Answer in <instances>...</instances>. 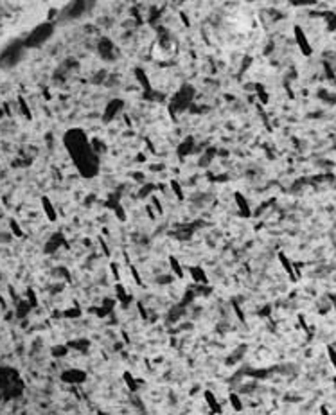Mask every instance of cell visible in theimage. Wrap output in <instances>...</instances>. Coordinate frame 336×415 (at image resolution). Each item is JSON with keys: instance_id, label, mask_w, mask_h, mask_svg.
<instances>
[{"instance_id": "13", "label": "cell", "mask_w": 336, "mask_h": 415, "mask_svg": "<svg viewBox=\"0 0 336 415\" xmlns=\"http://www.w3.org/2000/svg\"><path fill=\"white\" fill-rule=\"evenodd\" d=\"M327 352H329V358H331V363L335 365V368H336V350L333 349V347H329V349H327Z\"/></svg>"}, {"instance_id": "5", "label": "cell", "mask_w": 336, "mask_h": 415, "mask_svg": "<svg viewBox=\"0 0 336 415\" xmlns=\"http://www.w3.org/2000/svg\"><path fill=\"white\" fill-rule=\"evenodd\" d=\"M121 110H123V101H121V99L110 101V104L106 106V112H104V121H110V119H114L115 115L121 112Z\"/></svg>"}, {"instance_id": "12", "label": "cell", "mask_w": 336, "mask_h": 415, "mask_svg": "<svg viewBox=\"0 0 336 415\" xmlns=\"http://www.w3.org/2000/svg\"><path fill=\"white\" fill-rule=\"evenodd\" d=\"M171 189L175 191V194H176V196H178V198H184V193H182L180 185L176 184V182H171Z\"/></svg>"}, {"instance_id": "6", "label": "cell", "mask_w": 336, "mask_h": 415, "mask_svg": "<svg viewBox=\"0 0 336 415\" xmlns=\"http://www.w3.org/2000/svg\"><path fill=\"white\" fill-rule=\"evenodd\" d=\"M63 379L68 383H81L85 379V372H81V370H67L63 374Z\"/></svg>"}, {"instance_id": "11", "label": "cell", "mask_w": 336, "mask_h": 415, "mask_svg": "<svg viewBox=\"0 0 336 415\" xmlns=\"http://www.w3.org/2000/svg\"><path fill=\"white\" fill-rule=\"evenodd\" d=\"M327 27H329V31H336V14L335 13L327 14Z\"/></svg>"}, {"instance_id": "14", "label": "cell", "mask_w": 336, "mask_h": 415, "mask_svg": "<svg viewBox=\"0 0 336 415\" xmlns=\"http://www.w3.org/2000/svg\"><path fill=\"white\" fill-rule=\"evenodd\" d=\"M20 106H22V110H24L25 117H27V119H31V112H29L27 104H25V101H24V99H20Z\"/></svg>"}, {"instance_id": "3", "label": "cell", "mask_w": 336, "mask_h": 415, "mask_svg": "<svg viewBox=\"0 0 336 415\" xmlns=\"http://www.w3.org/2000/svg\"><path fill=\"white\" fill-rule=\"evenodd\" d=\"M52 24H42L38 27H34L29 36L25 38V45L27 47H36V45H42L43 42H47L52 34Z\"/></svg>"}, {"instance_id": "9", "label": "cell", "mask_w": 336, "mask_h": 415, "mask_svg": "<svg viewBox=\"0 0 336 415\" xmlns=\"http://www.w3.org/2000/svg\"><path fill=\"white\" fill-rule=\"evenodd\" d=\"M234 198H236V203H237V207L241 208V212L245 214H248L250 212V207H248V203H246V200H245V196H243L241 193H236L234 194Z\"/></svg>"}, {"instance_id": "10", "label": "cell", "mask_w": 336, "mask_h": 415, "mask_svg": "<svg viewBox=\"0 0 336 415\" xmlns=\"http://www.w3.org/2000/svg\"><path fill=\"white\" fill-rule=\"evenodd\" d=\"M191 149H193V140H191V138H187V140H185L184 144L180 146V155H187Z\"/></svg>"}, {"instance_id": "2", "label": "cell", "mask_w": 336, "mask_h": 415, "mask_svg": "<svg viewBox=\"0 0 336 415\" xmlns=\"http://www.w3.org/2000/svg\"><path fill=\"white\" fill-rule=\"evenodd\" d=\"M22 388H24L22 377L14 368H0V396L4 399H13V397H18L22 394Z\"/></svg>"}, {"instance_id": "1", "label": "cell", "mask_w": 336, "mask_h": 415, "mask_svg": "<svg viewBox=\"0 0 336 415\" xmlns=\"http://www.w3.org/2000/svg\"><path fill=\"white\" fill-rule=\"evenodd\" d=\"M63 144L83 178H94L99 173V158L95 155L88 135L81 128L67 130L63 135Z\"/></svg>"}, {"instance_id": "8", "label": "cell", "mask_w": 336, "mask_h": 415, "mask_svg": "<svg viewBox=\"0 0 336 415\" xmlns=\"http://www.w3.org/2000/svg\"><path fill=\"white\" fill-rule=\"evenodd\" d=\"M86 9V0H76L70 7V16H79Z\"/></svg>"}, {"instance_id": "7", "label": "cell", "mask_w": 336, "mask_h": 415, "mask_svg": "<svg viewBox=\"0 0 336 415\" xmlns=\"http://www.w3.org/2000/svg\"><path fill=\"white\" fill-rule=\"evenodd\" d=\"M42 207H43V210H45V214H47L49 219H51V221H54V219H56V208H54V205H52L51 200L43 196V198H42Z\"/></svg>"}, {"instance_id": "4", "label": "cell", "mask_w": 336, "mask_h": 415, "mask_svg": "<svg viewBox=\"0 0 336 415\" xmlns=\"http://www.w3.org/2000/svg\"><path fill=\"white\" fill-rule=\"evenodd\" d=\"M293 36H295V42H297V47L300 49V52H302L304 56H311L313 47L308 40V34L304 33V29L297 25V27L293 29Z\"/></svg>"}]
</instances>
